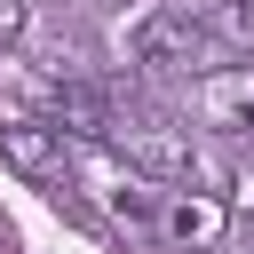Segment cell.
<instances>
[{
	"label": "cell",
	"instance_id": "cell-1",
	"mask_svg": "<svg viewBox=\"0 0 254 254\" xmlns=\"http://www.w3.org/2000/svg\"><path fill=\"white\" fill-rule=\"evenodd\" d=\"M214 56H222V48L198 32L190 8H143V16L127 24V64H135L143 79H198Z\"/></svg>",
	"mask_w": 254,
	"mask_h": 254
},
{
	"label": "cell",
	"instance_id": "cell-2",
	"mask_svg": "<svg viewBox=\"0 0 254 254\" xmlns=\"http://www.w3.org/2000/svg\"><path fill=\"white\" fill-rule=\"evenodd\" d=\"M103 151H111V159H127V175H143V183H183V175L198 167L190 127H183V119H167V111H151V103L111 111V143H103Z\"/></svg>",
	"mask_w": 254,
	"mask_h": 254
},
{
	"label": "cell",
	"instance_id": "cell-3",
	"mask_svg": "<svg viewBox=\"0 0 254 254\" xmlns=\"http://www.w3.org/2000/svg\"><path fill=\"white\" fill-rule=\"evenodd\" d=\"M190 119L206 135H254V64H206L190 79Z\"/></svg>",
	"mask_w": 254,
	"mask_h": 254
},
{
	"label": "cell",
	"instance_id": "cell-4",
	"mask_svg": "<svg viewBox=\"0 0 254 254\" xmlns=\"http://www.w3.org/2000/svg\"><path fill=\"white\" fill-rule=\"evenodd\" d=\"M0 159H8L16 175L48 183V190H64V183H71V143H64L40 111H8V119H0Z\"/></svg>",
	"mask_w": 254,
	"mask_h": 254
},
{
	"label": "cell",
	"instance_id": "cell-5",
	"mask_svg": "<svg viewBox=\"0 0 254 254\" xmlns=\"http://www.w3.org/2000/svg\"><path fill=\"white\" fill-rule=\"evenodd\" d=\"M222 222H230L222 198H198V190H167V198H159V230L183 238V246H198V254L222 238Z\"/></svg>",
	"mask_w": 254,
	"mask_h": 254
},
{
	"label": "cell",
	"instance_id": "cell-6",
	"mask_svg": "<svg viewBox=\"0 0 254 254\" xmlns=\"http://www.w3.org/2000/svg\"><path fill=\"white\" fill-rule=\"evenodd\" d=\"M222 206H230L238 222H254V151H246V159L230 167V198H222Z\"/></svg>",
	"mask_w": 254,
	"mask_h": 254
},
{
	"label": "cell",
	"instance_id": "cell-7",
	"mask_svg": "<svg viewBox=\"0 0 254 254\" xmlns=\"http://www.w3.org/2000/svg\"><path fill=\"white\" fill-rule=\"evenodd\" d=\"M32 32V0H0V48H16Z\"/></svg>",
	"mask_w": 254,
	"mask_h": 254
},
{
	"label": "cell",
	"instance_id": "cell-8",
	"mask_svg": "<svg viewBox=\"0 0 254 254\" xmlns=\"http://www.w3.org/2000/svg\"><path fill=\"white\" fill-rule=\"evenodd\" d=\"M111 8H127V0H111Z\"/></svg>",
	"mask_w": 254,
	"mask_h": 254
}]
</instances>
